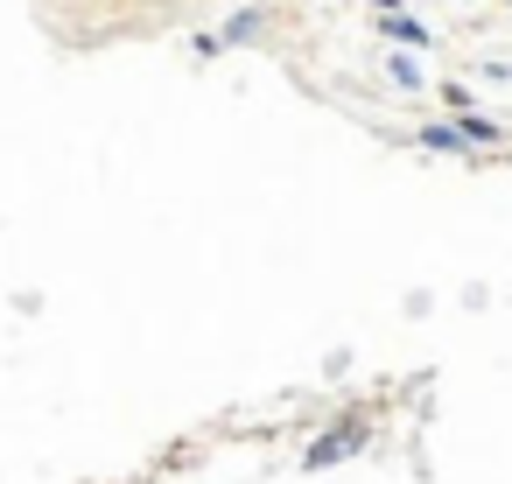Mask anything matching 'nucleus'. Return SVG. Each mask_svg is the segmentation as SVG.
<instances>
[{
  "instance_id": "1",
  "label": "nucleus",
  "mask_w": 512,
  "mask_h": 484,
  "mask_svg": "<svg viewBox=\"0 0 512 484\" xmlns=\"http://www.w3.org/2000/svg\"><path fill=\"white\" fill-rule=\"evenodd\" d=\"M365 442H372V428H365V421H337V428H323V435L302 449V470H330V463L358 456Z\"/></svg>"
},
{
  "instance_id": "2",
  "label": "nucleus",
  "mask_w": 512,
  "mask_h": 484,
  "mask_svg": "<svg viewBox=\"0 0 512 484\" xmlns=\"http://www.w3.org/2000/svg\"><path fill=\"white\" fill-rule=\"evenodd\" d=\"M414 141H421V148H435V155H470V141H463V127H421Z\"/></svg>"
},
{
  "instance_id": "3",
  "label": "nucleus",
  "mask_w": 512,
  "mask_h": 484,
  "mask_svg": "<svg viewBox=\"0 0 512 484\" xmlns=\"http://www.w3.org/2000/svg\"><path fill=\"white\" fill-rule=\"evenodd\" d=\"M260 22H267L260 8H239V15L225 22V43H253V36H260Z\"/></svg>"
},
{
  "instance_id": "4",
  "label": "nucleus",
  "mask_w": 512,
  "mask_h": 484,
  "mask_svg": "<svg viewBox=\"0 0 512 484\" xmlns=\"http://www.w3.org/2000/svg\"><path fill=\"white\" fill-rule=\"evenodd\" d=\"M386 36H393V43H414V50L428 43V29H421L414 15H386Z\"/></svg>"
},
{
  "instance_id": "5",
  "label": "nucleus",
  "mask_w": 512,
  "mask_h": 484,
  "mask_svg": "<svg viewBox=\"0 0 512 484\" xmlns=\"http://www.w3.org/2000/svg\"><path fill=\"white\" fill-rule=\"evenodd\" d=\"M463 141H470V148H498V141H505V127H491V120H477V113H470V120H463Z\"/></svg>"
},
{
  "instance_id": "6",
  "label": "nucleus",
  "mask_w": 512,
  "mask_h": 484,
  "mask_svg": "<svg viewBox=\"0 0 512 484\" xmlns=\"http://www.w3.org/2000/svg\"><path fill=\"white\" fill-rule=\"evenodd\" d=\"M379 8H393V0H379Z\"/></svg>"
}]
</instances>
